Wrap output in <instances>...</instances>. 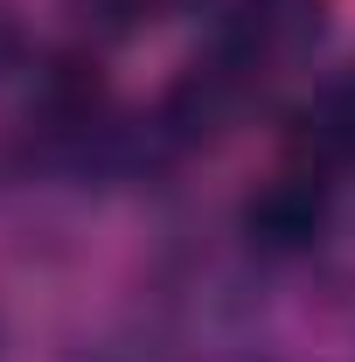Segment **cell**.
<instances>
[{
	"label": "cell",
	"instance_id": "6da1fadb",
	"mask_svg": "<svg viewBox=\"0 0 355 362\" xmlns=\"http://www.w3.org/2000/svg\"><path fill=\"white\" fill-rule=\"evenodd\" d=\"M327 209H334V181L300 168V160H286L279 175L244 202V237L272 251V258H293V251H307L313 237L327 230Z\"/></svg>",
	"mask_w": 355,
	"mask_h": 362
},
{
	"label": "cell",
	"instance_id": "7a4b0ae2",
	"mask_svg": "<svg viewBox=\"0 0 355 362\" xmlns=\"http://www.w3.org/2000/svg\"><path fill=\"white\" fill-rule=\"evenodd\" d=\"M293 160L313 175H355V70L313 84V98L293 112Z\"/></svg>",
	"mask_w": 355,
	"mask_h": 362
}]
</instances>
